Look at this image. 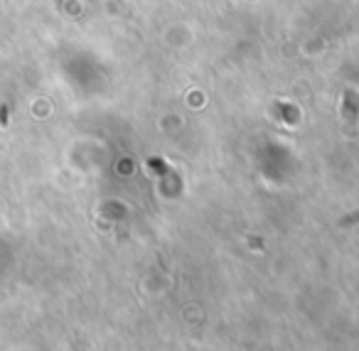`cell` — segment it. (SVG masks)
<instances>
[{
    "instance_id": "6da1fadb",
    "label": "cell",
    "mask_w": 359,
    "mask_h": 351,
    "mask_svg": "<svg viewBox=\"0 0 359 351\" xmlns=\"http://www.w3.org/2000/svg\"><path fill=\"white\" fill-rule=\"evenodd\" d=\"M342 113L347 121H357L359 116V99L354 91H347V96H344V106H342Z\"/></svg>"
}]
</instances>
